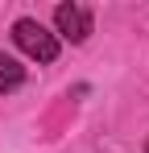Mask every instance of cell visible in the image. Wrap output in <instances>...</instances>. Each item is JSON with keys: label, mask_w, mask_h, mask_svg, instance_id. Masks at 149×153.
<instances>
[{"label": "cell", "mask_w": 149, "mask_h": 153, "mask_svg": "<svg viewBox=\"0 0 149 153\" xmlns=\"http://www.w3.org/2000/svg\"><path fill=\"white\" fill-rule=\"evenodd\" d=\"M25 83V66L13 54H0V91H17Z\"/></svg>", "instance_id": "3957f363"}, {"label": "cell", "mask_w": 149, "mask_h": 153, "mask_svg": "<svg viewBox=\"0 0 149 153\" xmlns=\"http://www.w3.org/2000/svg\"><path fill=\"white\" fill-rule=\"evenodd\" d=\"M145 153H149V141H145Z\"/></svg>", "instance_id": "277c9868"}, {"label": "cell", "mask_w": 149, "mask_h": 153, "mask_svg": "<svg viewBox=\"0 0 149 153\" xmlns=\"http://www.w3.org/2000/svg\"><path fill=\"white\" fill-rule=\"evenodd\" d=\"M54 25L62 37H71V42H87V33H91V13L83 8V4H58L54 8Z\"/></svg>", "instance_id": "7a4b0ae2"}, {"label": "cell", "mask_w": 149, "mask_h": 153, "mask_svg": "<svg viewBox=\"0 0 149 153\" xmlns=\"http://www.w3.org/2000/svg\"><path fill=\"white\" fill-rule=\"evenodd\" d=\"M13 37H17V46H21L29 58H37V62H54V58H58V37H54L42 21H33V17H21V21L13 25Z\"/></svg>", "instance_id": "6da1fadb"}]
</instances>
